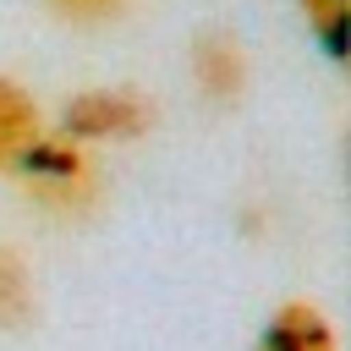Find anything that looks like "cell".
<instances>
[{
    "label": "cell",
    "instance_id": "obj_1",
    "mask_svg": "<svg viewBox=\"0 0 351 351\" xmlns=\"http://www.w3.org/2000/svg\"><path fill=\"white\" fill-rule=\"evenodd\" d=\"M5 170H11V181H16L33 203L60 208V214L93 208V197H99V170H93V159L82 154V143H71V137H44V132H38Z\"/></svg>",
    "mask_w": 351,
    "mask_h": 351
},
{
    "label": "cell",
    "instance_id": "obj_2",
    "mask_svg": "<svg viewBox=\"0 0 351 351\" xmlns=\"http://www.w3.org/2000/svg\"><path fill=\"white\" fill-rule=\"evenodd\" d=\"M71 143H121L148 126V104L137 93H77L60 115Z\"/></svg>",
    "mask_w": 351,
    "mask_h": 351
},
{
    "label": "cell",
    "instance_id": "obj_3",
    "mask_svg": "<svg viewBox=\"0 0 351 351\" xmlns=\"http://www.w3.org/2000/svg\"><path fill=\"white\" fill-rule=\"evenodd\" d=\"M252 351H340V340H335V324L313 302H285L258 329V346Z\"/></svg>",
    "mask_w": 351,
    "mask_h": 351
},
{
    "label": "cell",
    "instance_id": "obj_4",
    "mask_svg": "<svg viewBox=\"0 0 351 351\" xmlns=\"http://www.w3.org/2000/svg\"><path fill=\"white\" fill-rule=\"evenodd\" d=\"M192 71H197V88L208 99H236L241 82H247V60H241V44L236 38H203L192 49Z\"/></svg>",
    "mask_w": 351,
    "mask_h": 351
},
{
    "label": "cell",
    "instance_id": "obj_5",
    "mask_svg": "<svg viewBox=\"0 0 351 351\" xmlns=\"http://www.w3.org/2000/svg\"><path fill=\"white\" fill-rule=\"evenodd\" d=\"M33 137H38V110H33V99H27L11 77H0V170H5Z\"/></svg>",
    "mask_w": 351,
    "mask_h": 351
},
{
    "label": "cell",
    "instance_id": "obj_6",
    "mask_svg": "<svg viewBox=\"0 0 351 351\" xmlns=\"http://www.w3.org/2000/svg\"><path fill=\"white\" fill-rule=\"evenodd\" d=\"M33 324V274L16 247H0V329Z\"/></svg>",
    "mask_w": 351,
    "mask_h": 351
},
{
    "label": "cell",
    "instance_id": "obj_7",
    "mask_svg": "<svg viewBox=\"0 0 351 351\" xmlns=\"http://www.w3.org/2000/svg\"><path fill=\"white\" fill-rule=\"evenodd\" d=\"M296 5H302L307 27L318 33V44H324L335 60H346V38H351V0H296Z\"/></svg>",
    "mask_w": 351,
    "mask_h": 351
},
{
    "label": "cell",
    "instance_id": "obj_8",
    "mask_svg": "<svg viewBox=\"0 0 351 351\" xmlns=\"http://www.w3.org/2000/svg\"><path fill=\"white\" fill-rule=\"evenodd\" d=\"M49 5L66 11V16H77V22H104V16L121 11V0H49Z\"/></svg>",
    "mask_w": 351,
    "mask_h": 351
}]
</instances>
